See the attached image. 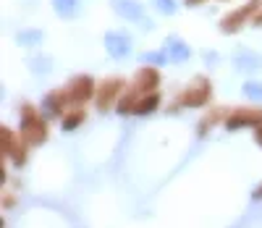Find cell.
I'll use <instances>...</instances> for the list:
<instances>
[{
	"label": "cell",
	"instance_id": "8",
	"mask_svg": "<svg viewBox=\"0 0 262 228\" xmlns=\"http://www.w3.org/2000/svg\"><path fill=\"white\" fill-rule=\"evenodd\" d=\"M66 92H69V102L71 105H84L86 100L95 95V79L86 76V74H79V76H74L69 81Z\"/></svg>",
	"mask_w": 262,
	"mask_h": 228
},
{
	"label": "cell",
	"instance_id": "11",
	"mask_svg": "<svg viewBox=\"0 0 262 228\" xmlns=\"http://www.w3.org/2000/svg\"><path fill=\"white\" fill-rule=\"evenodd\" d=\"M66 102H69V92H58V89H53V92H48L45 97H42V116L45 118H58Z\"/></svg>",
	"mask_w": 262,
	"mask_h": 228
},
{
	"label": "cell",
	"instance_id": "2",
	"mask_svg": "<svg viewBox=\"0 0 262 228\" xmlns=\"http://www.w3.org/2000/svg\"><path fill=\"white\" fill-rule=\"evenodd\" d=\"M212 95V87L207 79L202 76H196L191 81V87H186V92H181L176 97V102H173V110H179V108H205V102L210 100Z\"/></svg>",
	"mask_w": 262,
	"mask_h": 228
},
{
	"label": "cell",
	"instance_id": "9",
	"mask_svg": "<svg viewBox=\"0 0 262 228\" xmlns=\"http://www.w3.org/2000/svg\"><path fill=\"white\" fill-rule=\"evenodd\" d=\"M105 50L116 60H126L131 55V37L126 32H107L105 34Z\"/></svg>",
	"mask_w": 262,
	"mask_h": 228
},
{
	"label": "cell",
	"instance_id": "22",
	"mask_svg": "<svg viewBox=\"0 0 262 228\" xmlns=\"http://www.w3.org/2000/svg\"><path fill=\"white\" fill-rule=\"evenodd\" d=\"M242 92H244V97H249V100H254V102H262V84L247 81V84L242 87Z\"/></svg>",
	"mask_w": 262,
	"mask_h": 228
},
{
	"label": "cell",
	"instance_id": "4",
	"mask_svg": "<svg viewBox=\"0 0 262 228\" xmlns=\"http://www.w3.org/2000/svg\"><path fill=\"white\" fill-rule=\"evenodd\" d=\"M111 8L121 16V18H128V21H134V24H139L144 32L152 29V21L144 16V8L139 0H111Z\"/></svg>",
	"mask_w": 262,
	"mask_h": 228
},
{
	"label": "cell",
	"instance_id": "6",
	"mask_svg": "<svg viewBox=\"0 0 262 228\" xmlns=\"http://www.w3.org/2000/svg\"><path fill=\"white\" fill-rule=\"evenodd\" d=\"M262 3V0H249L247 6H242V8H236V11H231L228 16H223L221 18V32L223 34H236L238 29H242L244 24H247V18L257 11V6Z\"/></svg>",
	"mask_w": 262,
	"mask_h": 228
},
{
	"label": "cell",
	"instance_id": "15",
	"mask_svg": "<svg viewBox=\"0 0 262 228\" xmlns=\"http://www.w3.org/2000/svg\"><path fill=\"white\" fill-rule=\"evenodd\" d=\"M160 105V95L158 92H149V95H142L137 108H134V116H149V113H155V108Z\"/></svg>",
	"mask_w": 262,
	"mask_h": 228
},
{
	"label": "cell",
	"instance_id": "18",
	"mask_svg": "<svg viewBox=\"0 0 262 228\" xmlns=\"http://www.w3.org/2000/svg\"><path fill=\"white\" fill-rule=\"evenodd\" d=\"M84 118H86V113H84V110H74V113H69V116L63 118V131H76V129L84 123Z\"/></svg>",
	"mask_w": 262,
	"mask_h": 228
},
{
	"label": "cell",
	"instance_id": "14",
	"mask_svg": "<svg viewBox=\"0 0 262 228\" xmlns=\"http://www.w3.org/2000/svg\"><path fill=\"white\" fill-rule=\"evenodd\" d=\"M139 97H142V92H139V89H134V87H131L126 95H121V97H118V102H116L118 116H126V113H134V108H137Z\"/></svg>",
	"mask_w": 262,
	"mask_h": 228
},
{
	"label": "cell",
	"instance_id": "25",
	"mask_svg": "<svg viewBox=\"0 0 262 228\" xmlns=\"http://www.w3.org/2000/svg\"><path fill=\"white\" fill-rule=\"evenodd\" d=\"M205 60H207V63H217V55H215V53H205Z\"/></svg>",
	"mask_w": 262,
	"mask_h": 228
},
{
	"label": "cell",
	"instance_id": "21",
	"mask_svg": "<svg viewBox=\"0 0 262 228\" xmlns=\"http://www.w3.org/2000/svg\"><path fill=\"white\" fill-rule=\"evenodd\" d=\"M139 60H142V63H149V66H165L170 58H168L165 50H160V53H142Z\"/></svg>",
	"mask_w": 262,
	"mask_h": 228
},
{
	"label": "cell",
	"instance_id": "24",
	"mask_svg": "<svg viewBox=\"0 0 262 228\" xmlns=\"http://www.w3.org/2000/svg\"><path fill=\"white\" fill-rule=\"evenodd\" d=\"M254 142L262 147V126H257V129H254Z\"/></svg>",
	"mask_w": 262,
	"mask_h": 228
},
{
	"label": "cell",
	"instance_id": "16",
	"mask_svg": "<svg viewBox=\"0 0 262 228\" xmlns=\"http://www.w3.org/2000/svg\"><path fill=\"white\" fill-rule=\"evenodd\" d=\"M53 8L60 18H74L81 11V0H53Z\"/></svg>",
	"mask_w": 262,
	"mask_h": 228
},
{
	"label": "cell",
	"instance_id": "5",
	"mask_svg": "<svg viewBox=\"0 0 262 228\" xmlns=\"http://www.w3.org/2000/svg\"><path fill=\"white\" fill-rule=\"evenodd\" d=\"M223 126H226L228 131L257 129V126H262V110H257V108H238V110L231 113V116H226Z\"/></svg>",
	"mask_w": 262,
	"mask_h": 228
},
{
	"label": "cell",
	"instance_id": "12",
	"mask_svg": "<svg viewBox=\"0 0 262 228\" xmlns=\"http://www.w3.org/2000/svg\"><path fill=\"white\" fill-rule=\"evenodd\" d=\"M165 53H168L170 63H184V60H189V55H191L189 45H186L181 37H176V34H170V37L165 39Z\"/></svg>",
	"mask_w": 262,
	"mask_h": 228
},
{
	"label": "cell",
	"instance_id": "10",
	"mask_svg": "<svg viewBox=\"0 0 262 228\" xmlns=\"http://www.w3.org/2000/svg\"><path fill=\"white\" fill-rule=\"evenodd\" d=\"M134 89H139L142 95H149V92H155V89L160 87V74H158V68H152V66H142L137 76H134V84H131Z\"/></svg>",
	"mask_w": 262,
	"mask_h": 228
},
{
	"label": "cell",
	"instance_id": "1",
	"mask_svg": "<svg viewBox=\"0 0 262 228\" xmlns=\"http://www.w3.org/2000/svg\"><path fill=\"white\" fill-rule=\"evenodd\" d=\"M48 118L45 116H37V110L32 105H24L21 108V136L29 147H37V144H45L48 139Z\"/></svg>",
	"mask_w": 262,
	"mask_h": 228
},
{
	"label": "cell",
	"instance_id": "13",
	"mask_svg": "<svg viewBox=\"0 0 262 228\" xmlns=\"http://www.w3.org/2000/svg\"><path fill=\"white\" fill-rule=\"evenodd\" d=\"M233 66L238 68V71H257V68L262 66V58L252 50H238L233 55Z\"/></svg>",
	"mask_w": 262,
	"mask_h": 228
},
{
	"label": "cell",
	"instance_id": "27",
	"mask_svg": "<svg viewBox=\"0 0 262 228\" xmlns=\"http://www.w3.org/2000/svg\"><path fill=\"white\" fill-rule=\"evenodd\" d=\"M252 197H254V199H262V184L254 189V194H252Z\"/></svg>",
	"mask_w": 262,
	"mask_h": 228
},
{
	"label": "cell",
	"instance_id": "23",
	"mask_svg": "<svg viewBox=\"0 0 262 228\" xmlns=\"http://www.w3.org/2000/svg\"><path fill=\"white\" fill-rule=\"evenodd\" d=\"M152 6H155V11L158 13H163V16H173L176 13V0H152Z\"/></svg>",
	"mask_w": 262,
	"mask_h": 228
},
{
	"label": "cell",
	"instance_id": "19",
	"mask_svg": "<svg viewBox=\"0 0 262 228\" xmlns=\"http://www.w3.org/2000/svg\"><path fill=\"white\" fill-rule=\"evenodd\" d=\"M27 63H29V68H32L34 74H50V63L53 60L48 55H37V58H29Z\"/></svg>",
	"mask_w": 262,
	"mask_h": 228
},
{
	"label": "cell",
	"instance_id": "3",
	"mask_svg": "<svg viewBox=\"0 0 262 228\" xmlns=\"http://www.w3.org/2000/svg\"><path fill=\"white\" fill-rule=\"evenodd\" d=\"M21 139H24V136H21ZM21 139H16V134L8 126L0 129V157H3V160L11 157L16 165H24L27 163V150L24 147H29V144L21 142Z\"/></svg>",
	"mask_w": 262,
	"mask_h": 228
},
{
	"label": "cell",
	"instance_id": "20",
	"mask_svg": "<svg viewBox=\"0 0 262 228\" xmlns=\"http://www.w3.org/2000/svg\"><path fill=\"white\" fill-rule=\"evenodd\" d=\"M221 118H223V110H212L207 118H202V121H200V126H196V134L205 136V134L210 131V126H212L215 121H221ZM223 121H226V118H223Z\"/></svg>",
	"mask_w": 262,
	"mask_h": 228
},
{
	"label": "cell",
	"instance_id": "7",
	"mask_svg": "<svg viewBox=\"0 0 262 228\" xmlns=\"http://www.w3.org/2000/svg\"><path fill=\"white\" fill-rule=\"evenodd\" d=\"M123 79H118V76H111V79H105L100 87H97V110L100 113H105V110H111L113 108V102L123 95Z\"/></svg>",
	"mask_w": 262,
	"mask_h": 228
},
{
	"label": "cell",
	"instance_id": "26",
	"mask_svg": "<svg viewBox=\"0 0 262 228\" xmlns=\"http://www.w3.org/2000/svg\"><path fill=\"white\" fill-rule=\"evenodd\" d=\"M252 24H254V27H262V11L254 16V21H252Z\"/></svg>",
	"mask_w": 262,
	"mask_h": 228
},
{
	"label": "cell",
	"instance_id": "17",
	"mask_svg": "<svg viewBox=\"0 0 262 228\" xmlns=\"http://www.w3.org/2000/svg\"><path fill=\"white\" fill-rule=\"evenodd\" d=\"M16 42L21 48H34V45L42 42V32L39 29H27V32H18L16 34Z\"/></svg>",
	"mask_w": 262,
	"mask_h": 228
},
{
	"label": "cell",
	"instance_id": "28",
	"mask_svg": "<svg viewBox=\"0 0 262 228\" xmlns=\"http://www.w3.org/2000/svg\"><path fill=\"white\" fill-rule=\"evenodd\" d=\"M200 3H205V0H186V6H200Z\"/></svg>",
	"mask_w": 262,
	"mask_h": 228
}]
</instances>
